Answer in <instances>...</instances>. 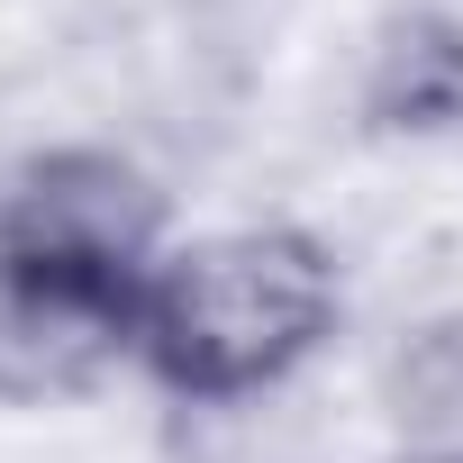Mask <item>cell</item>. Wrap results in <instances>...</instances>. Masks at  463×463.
<instances>
[{
    "label": "cell",
    "instance_id": "7a4b0ae2",
    "mask_svg": "<svg viewBox=\"0 0 463 463\" xmlns=\"http://www.w3.org/2000/svg\"><path fill=\"white\" fill-rule=\"evenodd\" d=\"M336 327V264L300 227H227L173 246L146 300L137 364L173 400H255L291 382Z\"/></svg>",
    "mask_w": 463,
    "mask_h": 463
},
{
    "label": "cell",
    "instance_id": "6da1fadb",
    "mask_svg": "<svg viewBox=\"0 0 463 463\" xmlns=\"http://www.w3.org/2000/svg\"><path fill=\"white\" fill-rule=\"evenodd\" d=\"M164 200L100 146L0 173V391H73L137 354L164 273Z\"/></svg>",
    "mask_w": 463,
    "mask_h": 463
},
{
    "label": "cell",
    "instance_id": "3957f363",
    "mask_svg": "<svg viewBox=\"0 0 463 463\" xmlns=\"http://www.w3.org/2000/svg\"><path fill=\"white\" fill-rule=\"evenodd\" d=\"M391 436L400 463H463V318L427 327L391 364Z\"/></svg>",
    "mask_w": 463,
    "mask_h": 463
}]
</instances>
